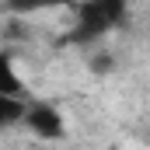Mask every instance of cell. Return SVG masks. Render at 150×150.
I'll use <instances>...</instances> for the list:
<instances>
[{"label": "cell", "mask_w": 150, "mask_h": 150, "mask_svg": "<svg viewBox=\"0 0 150 150\" xmlns=\"http://www.w3.org/2000/svg\"><path fill=\"white\" fill-rule=\"evenodd\" d=\"M70 0H7V11L14 14H35V11H49V7H67Z\"/></svg>", "instance_id": "3"}, {"label": "cell", "mask_w": 150, "mask_h": 150, "mask_svg": "<svg viewBox=\"0 0 150 150\" xmlns=\"http://www.w3.org/2000/svg\"><path fill=\"white\" fill-rule=\"evenodd\" d=\"M0 112H4V122H7V126H14V122H25V115H28V101L0 94Z\"/></svg>", "instance_id": "4"}, {"label": "cell", "mask_w": 150, "mask_h": 150, "mask_svg": "<svg viewBox=\"0 0 150 150\" xmlns=\"http://www.w3.org/2000/svg\"><path fill=\"white\" fill-rule=\"evenodd\" d=\"M25 126L35 133L38 140H63V133H67L63 112L56 105H49V101H32L28 115H25Z\"/></svg>", "instance_id": "2"}, {"label": "cell", "mask_w": 150, "mask_h": 150, "mask_svg": "<svg viewBox=\"0 0 150 150\" xmlns=\"http://www.w3.org/2000/svg\"><path fill=\"white\" fill-rule=\"evenodd\" d=\"M126 14H129L126 0H84L77 7V25L70 28V42H94L108 35L126 21Z\"/></svg>", "instance_id": "1"}]
</instances>
